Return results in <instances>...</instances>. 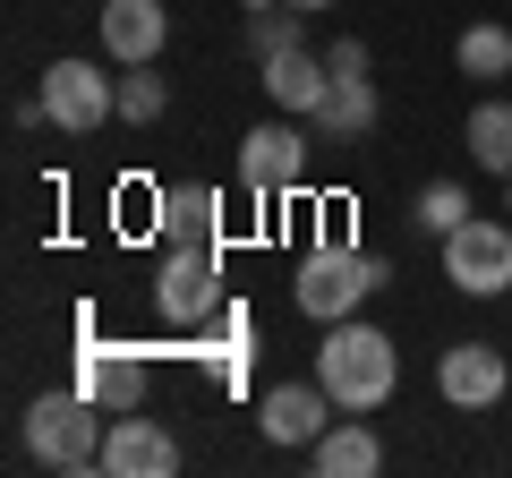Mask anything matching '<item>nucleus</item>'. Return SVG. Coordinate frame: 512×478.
<instances>
[{"label": "nucleus", "instance_id": "423d86ee", "mask_svg": "<svg viewBox=\"0 0 512 478\" xmlns=\"http://www.w3.org/2000/svg\"><path fill=\"white\" fill-rule=\"evenodd\" d=\"M103 470L111 478H180V436L163 419H146V410H111Z\"/></svg>", "mask_w": 512, "mask_h": 478}, {"label": "nucleus", "instance_id": "f8f14e48", "mask_svg": "<svg viewBox=\"0 0 512 478\" xmlns=\"http://www.w3.org/2000/svg\"><path fill=\"white\" fill-rule=\"evenodd\" d=\"M308 461H316V478H376L384 470V444H376V427H367L359 410H342V419L308 444Z\"/></svg>", "mask_w": 512, "mask_h": 478}, {"label": "nucleus", "instance_id": "1a4fd4ad", "mask_svg": "<svg viewBox=\"0 0 512 478\" xmlns=\"http://www.w3.org/2000/svg\"><path fill=\"white\" fill-rule=\"evenodd\" d=\"M436 393L453 410H487V402H504L512 393V368H504V350L495 342H453L436 359Z\"/></svg>", "mask_w": 512, "mask_h": 478}, {"label": "nucleus", "instance_id": "f3484780", "mask_svg": "<svg viewBox=\"0 0 512 478\" xmlns=\"http://www.w3.org/2000/svg\"><path fill=\"white\" fill-rule=\"evenodd\" d=\"M470 163L512 180V103H478L470 111Z\"/></svg>", "mask_w": 512, "mask_h": 478}, {"label": "nucleus", "instance_id": "0eeeda50", "mask_svg": "<svg viewBox=\"0 0 512 478\" xmlns=\"http://www.w3.org/2000/svg\"><path fill=\"white\" fill-rule=\"evenodd\" d=\"M239 180H248L256 197L299 188V180H308V129H291V120H256V129L239 137Z\"/></svg>", "mask_w": 512, "mask_h": 478}, {"label": "nucleus", "instance_id": "7ed1b4c3", "mask_svg": "<svg viewBox=\"0 0 512 478\" xmlns=\"http://www.w3.org/2000/svg\"><path fill=\"white\" fill-rule=\"evenodd\" d=\"M384 282V265L376 257H359V248H316L308 265H299V282H291V299H299V316H316V325H342V316H359V299Z\"/></svg>", "mask_w": 512, "mask_h": 478}, {"label": "nucleus", "instance_id": "39448f33", "mask_svg": "<svg viewBox=\"0 0 512 478\" xmlns=\"http://www.w3.org/2000/svg\"><path fill=\"white\" fill-rule=\"evenodd\" d=\"M444 282L461 299H504L512 291V222H461L444 231Z\"/></svg>", "mask_w": 512, "mask_h": 478}, {"label": "nucleus", "instance_id": "2eb2a0df", "mask_svg": "<svg viewBox=\"0 0 512 478\" xmlns=\"http://www.w3.org/2000/svg\"><path fill=\"white\" fill-rule=\"evenodd\" d=\"M308 120H316L325 137H367V129H376V86H367V77H333L325 103H316Z\"/></svg>", "mask_w": 512, "mask_h": 478}, {"label": "nucleus", "instance_id": "4468645a", "mask_svg": "<svg viewBox=\"0 0 512 478\" xmlns=\"http://www.w3.org/2000/svg\"><path fill=\"white\" fill-rule=\"evenodd\" d=\"M333 86V69L308 52V43H291V52H265V94H274L282 111H316Z\"/></svg>", "mask_w": 512, "mask_h": 478}, {"label": "nucleus", "instance_id": "6ab92c4d", "mask_svg": "<svg viewBox=\"0 0 512 478\" xmlns=\"http://www.w3.org/2000/svg\"><path fill=\"white\" fill-rule=\"evenodd\" d=\"M461 222H470V188H461V180H427L419 188V231H461Z\"/></svg>", "mask_w": 512, "mask_h": 478}, {"label": "nucleus", "instance_id": "a211bd4d", "mask_svg": "<svg viewBox=\"0 0 512 478\" xmlns=\"http://www.w3.org/2000/svg\"><path fill=\"white\" fill-rule=\"evenodd\" d=\"M461 77H512V26H461Z\"/></svg>", "mask_w": 512, "mask_h": 478}, {"label": "nucleus", "instance_id": "dca6fc26", "mask_svg": "<svg viewBox=\"0 0 512 478\" xmlns=\"http://www.w3.org/2000/svg\"><path fill=\"white\" fill-rule=\"evenodd\" d=\"M214 214H222L214 188H171L163 197V239L171 248H214Z\"/></svg>", "mask_w": 512, "mask_h": 478}, {"label": "nucleus", "instance_id": "20e7f679", "mask_svg": "<svg viewBox=\"0 0 512 478\" xmlns=\"http://www.w3.org/2000/svg\"><path fill=\"white\" fill-rule=\"evenodd\" d=\"M35 103H43V120H52V129L94 137L111 111H120V77H103L94 60H52V69H43V86H35Z\"/></svg>", "mask_w": 512, "mask_h": 478}, {"label": "nucleus", "instance_id": "4be33fe9", "mask_svg": "<svg viewBox=\"0 0 512 478\" xmlns=\"http://www.w3.org/2000/svg\"><path fill=\"white\" fill-rule=\"evenodd\" d=\"M325 69H333V77H367V43H333Z\"/></svg>", "mask_w": 512, "mask_h": 478}, {"label": "nucleus", "instance_id": "f257e3e1", "mask_svg": "<svg viewBox=\"0 0 512 478\" xmlns=\"http://www.w3.org/2000/svg\"><path fill=\"white\" fill-rule=\"evenodd\" d=\"M316 385L333 393V410H384L393 402V385H402V350H393V333L359 325V316H342V325H325V350H316Z\"/></svg>", "mask_w": 512, "mask_h": 478}, {"label": "nucleus", "instance_id": "412c9836", "mask_svg": "<svg viewBox=\"0 0 512 478\" xmlns=\"http://www.w3.org/2000/svg\"><path fill=\"white\" fill-rule=\"evenodd\" d=\"M163 103H171V94H163V77H154V69H128L120 77V120L146 129V120H163Z\"/></svg>", "mask_w": 512, "mask_h": 478}, {"label": "nucleus", "instance_id": "aec40b11", "mask_svg": "<svg viewBox=\"0 0 512 478\" xmlns=\"http://www.w3.org/2000/svg\"><path fill=\"white\" fill-rule=\"evenodd\" d=\"M299 18H308V9H291V0H282V9H248L256 60H265V52H291V43H299Z\"/></svg>", "mask_w": 512, "mask_h": 478}, {"label": "nucleus", "instance_id": "b1692460", "mask_svg": "<svg viewBox=\"0 0 512 478\" xmlns=\"http://www.w3.org/2000/svg\"><path fill=\"white\" fill-rule=\"evenodd\" d=\"M291 9H333V0H291Z\"/></svg>", "mask_w": 512, "mask_h": 478}, {"label": "nucleus", "instance_id": "f03ea898", "mask_svg": "<svg viewBox=\"0 0 512 478\" xmlns=\"http://www.w3.org/2000/svg\"><path fill=\"white\" fill-rule=\"evenodd\" d=\"M103 436H111V410L86 385L26 402V453L52 461V470H103Z\"/></svg>", "mask_w": 512, "mask_h": 478}, {"label": "nucleus", "instance_id": "6e6552de", "mask_svg": "<svg viewBox=\"0 0 512 478\" xmlns=\"http://www.w3.org/2000/svg\"><path fill=\"white\" fill-rule=\"evenodd\" d=\"M154 308H163L171 325H205V316L222 308V265H214V248H171L163 274H154Z\"/></svg>", "mask_w": 512, "mask_h": 478}, {"label": "nucleus", "instance_id": "9d476101", "mask_svg": "<svg viewBox=\"0 0 512 478\" xmlns=\"http://www.w3.org/2000/svg\"><path fill=\"white\" fill-rule=\"evenodd\" d=\"M171 43V9L163 0H103V52L120 69H154Z\"/></svg>", "mask_w": 512, "mask_h": 478}, {"label": "nucleus", "instance_id": "393cba45", "mask_svg": "<svg viewBox=\"0 0 512 478\" xmlns=\"http://www.w3.org/2000/svg\"><path fill=\"white\" fill-rule=\"evenodd\" d=\"M504 214H512V180H504Z\"/></svg>", "mask_w": 512, "mask_h": 478}, {"label": "nucleus", "instance_id": "9b49d317", "mask_svg": "<svg viewBox=\"0 0 512 478\" xmlns=\"http://www.w3.org/2000/svg\"><path fill=\"white\" fill-rule=\"evenodd\" d=\"M325 410H333L325 385H274L265 402H256V427H265V444H316L333 427Z\"/></svg>", "mask_w": 512, "mask_h": 478}, {"label": "nucleus", "instance_id": "5701e85b", "mask_svg": "<svg viewBox=\"0 0 512 478\" xmlns=\"http://www.w3.org/2000/svg\"><path fill=\"white\" fill-rule=\"evenodd\" d=\"M239 9H282V0H239Z\"/></svg>", "mask_w": 512, "mask_h": 478}, {"label": "nucleus", "instance_id": "ddd939ff", "mask_svg": "<svg viewBox=\"0 0 512 478\" xmlns=\"http://www.w3.org/2000/svg\"><path fill=\"white\" fill-rule=\"evenodd\" d=\"M77 385L103 410H146V359H137V350H86V359H77Z\"/></svg>", "mask_w": 512, "mask_h": 478}]
</instances>
